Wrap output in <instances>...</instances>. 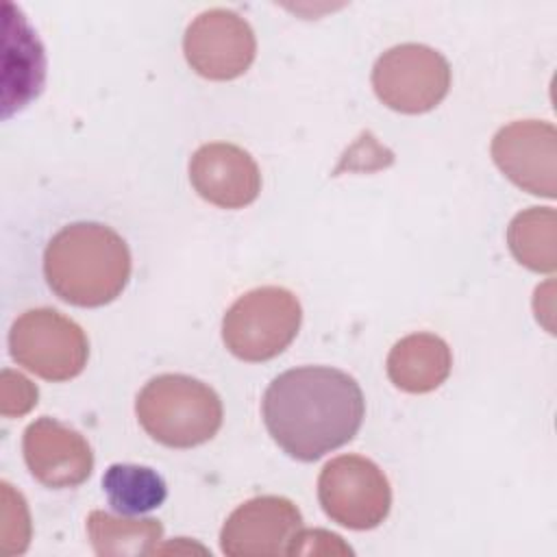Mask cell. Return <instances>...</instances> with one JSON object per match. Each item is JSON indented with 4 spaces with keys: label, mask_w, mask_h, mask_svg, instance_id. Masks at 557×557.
Instances as JSON below:
<instances>
[{
    "label": "cell",
    "mask_w": 557,
    "mask_h": 557,
    "mask_svg": "<svg viewBox=\"0 0 557 557\" xmlns=\"http://www.w3.org/2000/svg\"><path fill=\"white\" fill-rule=\"evenodd\" d=\"M189 181L200 198L222 209H242L261 191L255 159L244 148L226 141H211L194 152Z\"/></svg>",
    "instance_id": "12"
},
{
    "label": "cell",
    "mask_w": 557,
    "mask_h": 557,
    "mask_svg": "<svg viewBox=\"0 0 557 557\" xmlns=\"http://www.w3.org/2000/svg\"><path fill=\"white\" fill-rule=\"evenodd\" d=\"M302 307L285 287L263 285L239 296L222 320V339L242 361H268L296 337Z\"/></svg>",
    "instance_id": "4"
},
{
    "label": "cell",
    "mask_w": 557,
    "mask_h": 557,
    "mask_svg": "<svg viewBox=\"0 0 557 557\" xmlns=\"http://www.w3.org/2000/svg\"><path fill=\"white\" fill-rule=\"evenodd\" d=\"M507 244L511 255L529 270L553 272L557 265L555 211L548 207L520 211L507 228Z\"/></svg>",
    "instance_id": "16"
},
{
    "label": "cell",
    "mask_w": 557,
    "mask_h": 557,
    "mask_svg": "<svg viewBox=\"0 0 557 557\" xmlns=\"http://www.w3.org/2000/svg\"><path fill=\"white\" fill-rule=\"evenodd\" d=\"M261 411L268 433L289 457L315 461L357 435L366 400L350 374L302 366L272 379Z\"/></svg>",
    "instance_id": "1"
},
{
    "label": "cell",
    "mask_w": 557,
    "mask_h": 557,
    "mask_svg": "<svg viewBox=\"0 0 557 557\" xmlns=\"http://www.w3.org/2000/svg\"><path fill=\"white\" fill-rule=\"evenodd\" d=\"M183 52L196 74L233 81L255 61L257 39L250 24L235 11L209 9L187 26Z\"/></svg>",
    "instance_id": "8"
},
{
    "label": "cell",
    "mask_w": 557,
    "mask_h": 557,
    "mask_svg": "<svg viewBox=\"0 0 557 557\" xmlns=\"http://www.w3.org/2000/svg\"><path fill=\"white\" fill-rule=\"evenodd\" d=\"M89 542L100 557L152 555L163 535V524L154 518H117L107 511H91L87 518Z\"/></svg>",
    "instance_id": "14"
},
{
    "label": "cell",
    "mask_w": 557,
    "mask_h": 557,
    "mask_svg": "<svg viewBox=\"0 0 557 557\" xmlns=\"http://www.w3.org/2000/svg\"><path fill=\"white\" fill-rule=\"evenodd\" d=\"M453 366L448 344L433 333H413L394 344L387 355L389 381L409 394H426L440 387Z\"/></svg>",
    "instance_id": "13"
},
{
    "label": "cell",
    "mask_w": 557,
    "mask_h": 557,
    "mask_svg": "<svg viewBox=\"0 0 557 557\" xmlns=\"http://www.w3.org/2000/svg\"><path fill=\"white\" fill-rule=\"evenodd\" d=\"M11 357L46 381H67L89 357L85 331L50 307L24 311L9 331Z\"/></svg>",
    "instance_id": "5"
},
{
    "label": "cell",
    "mask_w": 557,
    "mask_h": 557,
    "mask_svg": "<svg viewBox=\"0 0 557 557\" xmlns=\"http://www.w3.org/2000/svg\"><path fill=\"white\" fill-rule=\"evenodd\" d=\"M44 276L61 300L76 307H102L126 287L131 252L111 226L74 222L48 242Z\"/></svg>",
    "instance_id": "2"
},
{
    "label": "cell",
    "mask_w": 557,
    "mask_h": 557,
    "mask_svg": "<svg viewBox=\"0 0 557 557\" xmlns=\"http://www.w3.org/2000/svg\"><path fill=\"white\" fill-rule=\"evenodd\" d=\"M376 98L398 113H426L450 87V65L433 48L400 44L383 52L372 67Z\"/></svg>",
    "instance_id": "7"
},
{
    "label": "cell",
    "mask_w": 557,
    "mask_h": 557,
    "mask_svg": "<svg viewBox=\"0 0 557 557\" xmlns=\"http://www.w3.org/2000/svg\"><path fill=\"white\" fill-rule=\"evenodd\" d=\"M287 555H352V548L337 535L324 529H300Z\"/></svg>",
    "instance_id": "18"
},
{
    "label": "cell",
    "mask_w": 557,
    "mask_h": 557,
    "mask_svg": "<svg viewBox=\"0 0 557 557\" xmlns=\"http://www.w3.org/2000/svg\"><path fill=\"white\" fill-rule=\"evenodd\" d=\"M22 450L30 474L54 490L76 487L94 470V453L87 440L76 429L48 416L26 426Z\"/></svg>",
    "instance_id": "11"
},
{
    "label": "cell",
    "mask_w": 557,
    "mask_h": 557,
    "mask_svg": "<svg viewBox=\"0 0 557 557\" xmlns=\"http://www.w3.org/2000/svg\"><path fill=\"white\" fill-rule=\"evenodd\" d=\"M498 170L529 194L553 198L557 176V133L542 120H516L492 139Z\"/></svg>",
    "instance_id": "10"
},
{
    "label": "cell",
    "mask_w": 557,
    "mask_h": 557,
    "mask_svg": "<svg viewBox=\"0 0 557 557\" xmlns=\"http://www.w3.org/2000/svg\"><path fill=\"white\" fill-rule=\"evenodd\" d=\"M102 490L109 505L122 516L152 511L168 496L163 476L157 470L137 463H111L102 476Z\"/></svg>",
    "instance_id": "15"
},
{
    "label": "cell",
    "mask_w": 557,
    "mask_h": 557,
    "mask_svg": "<svg viewBox=\"0 0 557 557\" xmlns=\"http://www.w3.org/2000/svg\"><path fill=\"white\" fill-rule=\"evenodd\" d=\"M0 411L7 418L24 416L37 405V387L13 370H2V396Z\"/></svg>",
    "instance_id": "17"
},
{
    "label": "cell",
    "mask_w": 557,
    "mask_h": 557,
    "mask_svg": "<svg viewBox=\"0 0 557 557\" xmlns=\"http://www.w3.org/2000/svg\"><path fill=\"white\" fill-rule=\"evenodd\" d=\"M318 500L333 522L366 531L387 518L392 487L372 459L339 455L331 459L318 476Z\"/></svg>",
    "instance_id": "6"
},
{
    "label": "cell",
    "mask_w": 557,
    "mask_h": 557,
    "mask_svg": "<svg viewBox=\"0 0 557 557\" xmlns=\"http://www.w3.org/2000/svg\"><path fill=\"white\" fill-rule=\"evenodd\" d=\"M302 527L298 507L285 496H255L242 503L220 531V548L228 557L287 555Z\"/></svg>",
    "instance_id": "9"
},
{
    "label": "cell",
    "mask_w": 557,
    "mask_h": 557,
    "mask_svg": "<svg viewBox=\"0 0 557 557\" xmlns=\"http://www.w3.org/2000/svg\"><path fill=\"white\" fill-rule=\"evenodd\" d=\"M144 431L163 446L191 448L209 442L222 426V400L213 387L187 374L150 379L135 403Z\"/></svg>",
    "instance_id": "3"
}]
</instances>
